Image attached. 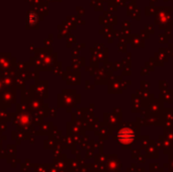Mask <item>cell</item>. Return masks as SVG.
I'll list each match as a JSON object with an SVG mask.
<instances>
[{
	"instance_id": "6da1fadb",
	"label": "cell",
	"mask_w": 173,
	"mask_h": 172,
	"mask_svg": "<svg viewBox=\"0 0 173 172\" xmlns=\"http://www.w3.org/2000/svg\"><path fill=\"white\" fill-rule=\"evenodd\" d=\"M36 13L34 12H31L29 13V16H28V21H29V24H35V22L36 21Z\"/></svg>"
}]
</instances>
